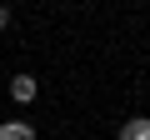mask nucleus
Returning a JSON list of instances; mask_svg holds the SVG:
<instances>
[{
	"label": "nucleus",
	"instance_id": "nucleus-4",
	"mask_svg": "<svg viewBox=\"0 0 150 140\" xmlns=\"http://www.w3.org/2000/svg\"><path fill=\"white\" fill-rule=\"evenodd\" d=\"M5 25H10V10H5V5H0V30H5Z\"/></svg>",
	"mask_w": 150,
	"mask_h": 140
},
{
	"label": "nucleus",
	"instance_id": "nucleus-2",
	"mask_svg": "<svg viewBox=\"0 0 150 140\" xmlns=\"http://www.w3.org/2000/svg\"><path fill=\"white\" fill-rule=\"evenodd\" d=\"M0 140H35V125L30 120H5L0 125Z\"/></svg>",
	"mask_w": 150,
	"mask_h": 140
},
{
	"label": "nucleus",
	"instance_id": "nucleus-1",
	"mask_svg": "<svg viewBox=\"0 0 150 140\" xmlns=\"http://www.w3.org/2000/svg\"><path fill=\"white\" fill-rule=\"evenodd\" d=\"M35 90H40V85H35V75H15V80H10V100H15V105H30V100H35Z\"/></svg>",
	"mask_w": 150,
	"mask_h": 140
},
{
	"label": "nucleus",
	"instance_id": "nucleus-3",
	"mask_svg": "<svg viewBox=\"0 0 150 140\" xmlns=\"http://www.w3.org/2000/svg\"><path fill=\"white\" fill-rule=\"evenodd\" d=\"M120 140H150V120H145V115L125 120V125H120Z\"/></svg>",
	"mask_w": 150,
	"mask_h": 140
}]
</instances>
